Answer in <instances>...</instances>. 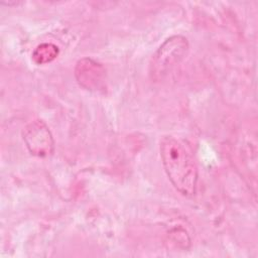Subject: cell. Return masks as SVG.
Instances as JSON below:
<instances>
[{
	"label": "cell",
	"instance_id": "1",
	"mask_svg": "<svg viewBox=\"0 0 258 258\" xmlns=\"http://www.w3.org/2000/svg\"><path fill=\"white\" fill-rule=\"evenodd\" d=\"M159 150L164 170L174 188L184 197L194 196L199 172L189 145L180 138L165 136L160 141Z\"/></svg>",
	"mask_w": 258,
	"mask_h": 258
},
{
	"label": "cell",
	"instance_id": "2",
	"mask_svg": "<svg viewBox=\"0 0 258 258\" xmlns=\"http://www.w3.org/2000/svg\"><path fill=\"white\" fill-rule=\"evenodd\" d=\"M189 45L182 35H173L167 38L152 56L149 74L152 80H162L187 54Z\"/></svg>",
	"mask_w": 258,
	"mask_h": 258
},
{
	"label": "cell",
	"instance_id": "3",
	"mask_svg": "<svg viewBox=\"0 0 258 258\" xmlns=\"http://www.w3.org/2000/svg\"><path fill=\"white\" fill-rule=\"evenodd\" d=\"M22 138L26 148L34 156L48 157L54 151L52 134L42 120L29 122L22 130Z\"/></svg>",
	"mask_w": 258,
	"mask_h": 258
},
{
	"label": "cell",
	"instance_id": "4",
	"mask_svg": "<svg viewBox=\"0 0 258 258\" xmlns=\"http://www.w3.org/2000/svg\"><path fill=\"white\" fill-rule=\"evenodd\" d=\"M104 67L90 57L80 59L75 68V76L81 87L86 90H99L105 81Z\"/></svg>",
	"mask_w": 258,
	"mask_h": 258
},
{
	"label": "cell",
	"instance_id": "5",
	"mask_svg": "<svg viewBox=\"0 0 258 258\" xmlns=\"http://www.w3.org/2000/svg\"><path fill=\"white\" fill-rule=\"evenodd\" d=\"M58 47L53 43H41L32 52V59L37 64L52 61L58 55Z\"/></svg>",
	"mask_w": 258,
	"mask_h": 258
}]
</instances>
